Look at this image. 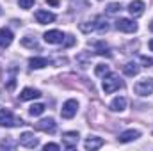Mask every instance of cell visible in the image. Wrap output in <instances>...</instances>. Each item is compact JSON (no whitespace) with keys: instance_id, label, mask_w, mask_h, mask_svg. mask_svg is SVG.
<instances>
[{"instance_id":"cell-1","label":"cell","mask_w":153,"mask_h":151,"mask_svg":"<svg viewBox=\"0 0 153 151\" xmlns=\"http://www.w3.org/2000/svg\"><path fill=\"white\" fill-rule=\"evenodd\" d=\"M123 85H125V84H123V80H121L119 76L109 73L107 76H103L102 89H103V93H105V94H112V93H116L117 89H121Z\"/></svg>"},{"instance_id":"cell-2","label":"cell","mask_w":153,"mask_h":151,"mask_svg":"<svg viewBox=\"0 0 153 151\" xmlns=\"http://www.w3.org/2000/svg\"><path fill=\"white\" fill-rule=\"evenodd\" d=\"M134 93L139 94V96H150L153 93V78L144 76V78L137 80V82L134 84Z\"/></svg>"},{"instance_id":"cell-3","label":"cell","mask_w":153,"mask_h":151,"mask_svg":"<svg viewBox=\"0 0 153 151\" xmlns=\"http://www.w3.org/2000/svg\"><path fill=\"white\" fill-rule=\"evenodd\" d=\"M25 124L22 119L14 117V114L7 109H2L0 110V126H5V128H13V126H22Z\"/></svg>"},{"instance_id":"cell-4","label":"cell","mask_w":153,"mask_h":151,"mask_svg":"<svg viewBox=\"0 0 153 151\" xmlns=\"http://www.w3.org/2000/svg\"><path fill=\"white\" fill-rule=\"evenodd\" d=\"M76 110H78V101L76 100H66L64 101V105H62V109H61V115L64 117V119H73L76 115Z\"/></svg>"},{"instance_id":"cell-5","label":"cell","mask_w":153,"mask_h":151,"mask_svg":"<svg viewBox=\"0 0 153 151\" xmlns=\"http://www.w3.org/2000/svg\"><path fill=\"white\" fill-rule=\"evenodd\" d=\"M116 29L121 32H126V34H134V32H137V23L128 18H119L116 21Z\"/></svg>"},{"instance_id":"cell-6","label":"cell","mask_w":153,"mask_h":151,"mask_svg":"<svg viewBox=\"0 0 153 151\" xmlns=\"http://www.w3.org/2000/svg\"><path fill=\"white\" fill-rule=\"evenodd\" d=\"M20 144H22L23 148L34 150V148H38L39 146V139L32 133V132H23V133L20 135Z\"/></svg>"},{"instance_id":"cell-7","label":"cell","mask_w":153,"mask_h":151,"mask_svg":"<svg viewBox=\"0 0 153 151\" xmlns=\"http://www.w3.org/2000/svg\"><path fill=\"white\" fill-rule=\"evenodd\" d=\"M36 128L39 132H45V133H55L57 132V123L52 117H46V119H41L39 123H36Z\"/></svg>"},{"instance_id":"cell-8","label":"cell","mask_w":153,"mask_h":151,"mask_svg":"<svg viewBox=\"0 0 153 151\" xmlns=\"http://www.w3.org/2000/svg\"><path fill=\"white\" fill-rule=\"evenodd\" d=\"M78 132H66V133H62V146L66 148V150H73L76 148V144H78Z\"/></svg>"},{"instance_id":"cell-9","label":"cell","mask_w":153,"mask_h":151,"mask_svg":"<svg viewBox=\"0 0 153 151\" xmlns=\"http://www.w3.org/2000/svg\"><path fill=\"white\" fill-rule=\"evenodd\" d=\"M64 38H66V36H64L61 30H57V29L48 30V32H45V36H43V39H45L48 44H59V43L64 41Z\"/></svg>"},{"instance_id":"cell-10","label":"cell","mask_w":153,"mask_h":151,"mask_svg":"<svg viewBox=\"0 0 153 151\" xmlns=\"http://www.w3.org/2000/svg\"><path fill=\"white\" fill-rule=\"evenodd\" d=\"M139 137H141V132H139V130H134V128H130V130H125V132H121V133H119V137H117V141H119V142H123V144H126V142L137 141Z\"/></svg>"},{"instance_id":"cell-11","label":"cell","mask_w":153,"mask_h":151,"mask_svg":"<svg viewBox=\"0 0 153 151\" xmlns=\"http://www.w3.org/2000/svg\"><path fill=\"white\" fill-rule=\"evenodd\" d=\"M144 9H146V5H144V2H143V0H134V2H130V4H128V13H130L134 18L143 16Z\"/></svg>"},{"instance_id":"cell-12","label":"cell","mask_w":153,"mask_h":151,"mask_svg":"<svg viewBox=\"0 0 153 151\" xmlns=\"http://www.w3.org/2000/svg\"><path fill=\"white\" fill-rule=\"evenodd\" d=\"M36 21H38L39 25H46V23H52L53 20H55V14L53 13H50V11H45V9H39L36 11Z\"/></svg>"},{"instance_id":"cell-13","label":"cell","mask_w":153,"mask_h":151,"mask_svg":"<svg viewBox=\"0 0 153 151\" xmlns=\"http://www.w3.org/2000/svg\"><path fill=\"white\" fill-rule=\"evenodd\" d=\"M39 96H41V93H39L38 89H34V87H25L22 93H20V101H29V100H38Z\"/></svg>"},{"instance_id":"cell-14","label":"cell","mask_w":153,"mask_h":151,"mask_svg":"<svg viewBox=\"0 0 153 151\" xmlns=\"http://www.w3.org/2000/svg\"><path fill=\"white\" fill-rule=\"evenodd\" d=\"M103 144H105V141L102 137H87L85 142H84V148L87 151H94V150H100Z\"/></svg>"},{"instance_id":"cell-15","label":"cell","mask_w":153,"mask_h":151,"mask_svg":"<svg viewBox=\"0 0 153 151\" xmlns=\"http://www.w3.org/2000/svg\"><path fill=\"white\" fill-rule=\"evenodd\" d=\"M93 48H94V53H98V55H105V57H111L112 53H111V50H109V46L103 43V41H93V43H89Z\"/></svg>"},{"instance_id":"cell-16","label":"cell","mask_w":153,"mask_h":151,"mask_svg":"<svg viewBox=\"0 0 153 151\" xmlns=\"http://www.w3.org/2000/svg\"><path fill=\"white\" fill-rule=\"evenodd\" d=\"M13 43V32L9 29H0V50L7 48Z\"/></svg>"},{"instance_id":"cell-17","label":"cell","mask_w":153,"mask_h":151,"mask_svg":"<svg viewBox=\"0 0 153 151\" xmlns=\"http://www.w3.org/2000/svg\"><path fill=\"white\" fill-rule=\"evenodd\" d=\"M126 98L125 96H116L114 100L111 101V110L112 112H121V110H125L126 109Z\"/></svg>"},{"instance_id":"cell-18","label":"cell","mask_w":153,"mask_h":151,"mask_svg":"<svg viewBox=\"0 0 153 151\" xmlns=\"http://www.w3.org/2000/svg\"><path fill=\"white\" fill-rule=\"evenodd\" d=\"M29 66H30V70H41V68L48 66V59L46 57H32V59H29Z\"/></svg>"},{"instance_id":"cell-19","label":"cell","mask_w":153,"mask_h":151,"mask_svg":"<svg viewBox=\"0 0 153 151\" xmlns=\"http://www.w3.org/2000/svg\"><path fill=\"white\" fill-rule=\"evenodd\" d=\"M123 73L126 76H135L139 73V66H137L135 62H126V64L123 66Z\"/></svg>"},{"instance_id":"cell-20","label":"cell","mask_w":153,"mask_h":151,"mask_svg":"<svg viewBox=\"0 0 153 151\" xmlns=\"http://www.w3.org/2000/svg\"><path fill=\"white\" fill-rule=\"evenodd\" d=\"M94 25H96V30H98V32H102V34L109 30V23H107L102 16H98V18L94 20Z\"/></svg>"},{"instance_id":"cell-21","label":"cell","mask_w":153,"mask_h":151,"mask_svg":"<svg viewBox=\"0 0 153 151\" xmlns=\"http://www.w3.org/2000/svg\"><path fill=\"white\" fill-rule=\"evenodd\" d=\"M22 44L23 46H27V48H36V50H39V44H38V41H36V38H30V36H25V38L22 39Z\"/></svg>"},{"instance_id":"cell-22","label":"cell","mask_w":153,"mask_h":151,"mask_svg":"<svg viewBox=\"0 0 153 151\" xmlns=\"http://www.w3.org/2000/svg\"><path fill=\"white\" fill-rule=\"evenodd\" d=\"M109 73H111V68L107 64H96V68H94V75L96 76H107Z\"/></svg>"},{"instance_id":"cell-23","label":"cell","mask_w":153,"mask_h":151,"mask_svg":"<svg viewBox=\"0 0 153 151\" xmlns=\"http://www.w3.org/2000/svg\"><path fill=\"white\" fill-rule=\"evenodd\" d=\"M45 110H46V107H45L43 103H34V105H32V107L29 109V114L36 117V115H41V114L45 112Z\"/></svg>"},{"instance_id":"cell-24","label":"cell","mask_w":153,"mask_h":151,"mask_svg":"<svg viewBox=\"0 0 153 151\" xmlns=\"http://www.w3.org/2000/svg\"><path fill=\"white\" fill-rule=\"evenodd\" d=\"M80 30L84 34H89V32L96 30V25H94V21H84V23H80Z\"/></svg>"},{"instance_id":"cell-25","label":"cell","mask_w":153,"mask_h":151,"mask_svg":"<svg viewBox=\"0 0 153 151\" xmlns=\"http://www.w3.org/2000/svg\"><path fill=\"white\" fill-rule=\"evenodd\" d=\"M105 11H107V14H116V13H119V11H121V4H119V2H112V4H109V5H107V9H105Z\"/></svg>"},{"instance_id":"cell-26","label":"cell","mask_w":153,"mask_h":151,"mask_svg":"<svg viewBox=\"0 0 153 151\" xmlns=\"http://www.w3.org/2000/svg\"><path fill=\"white\" fill-rule=\"evenodd\" d=\"M14 148H16V144L13 141H9V139L0 142V150H14Z\"/></svg>"},{"instance_id":"cell-27","label":"cell","mask_w":153,"mask_h":151,"mask_svg":"<svg viewBox=\"0 0 153 151\" xmlns=\"http://www.w3.org/2000/svg\"><path fill=\"white\" fill-rule=\"evenodd\" d=\"M34 2H36V0H18V4H20L22 9H30V7L34 5Z\"/></svg>"},{"instance_id":"cell-28","label":"cell","mask_w":153,"mask_h":151,"mask_svg":"<svg viewBox=\"0 0 153 151\" xmlns=\"http://www.w3.org/2000/svg\"><path fill=\"white\" fill-rule=\"evenodd\" d=\"M141 62H143V66H144V68L153 66V59H152V57H146V55H141Z\"/></svg>"},{"instance_id":"cell-29","label":"cell","mask_w":153,"mask_h":151,"mask_svg":"<svg viewBox=\"0 0 153 151\" xmlns=\"http://www.w3.org/2000/svg\"><path fill=\"white\" fill-rule=\"evenodd\" d=\"M43 150H45V151H59L61 148H59V144H53V142H48V144H45V146H43Z\"/></svg>"},{"instance_id":"cell-30","label":"cell","mask_w":153,"mask_h":151,"mask_svg":"<svg viewBox=\"0 0 153 151\" xmlns=\"http://www.w3.org/2000/svg\"><path fill=\"white\" fill-rule=\"evenodd\" d=\"M64 39H66V41H64V44H62L64 48H70V46H73V44H75V38H73L71 34H70V36H66Z\"/></svg>"},{"instance_id":"cell-31","label":"cell","mask_w":153,"mask_h":151,"mask_svg":"<svg viewBox=\"0 0 153 151\" xmlns=\"http://www.w3.org/2000/svg\"><path fill=\"white\" fill-rule=\"evenodd\" d=\"M46 4H48V5H59L57 0H46Z\"/></svg>"},{"instance_id":"cell-32","label":"cell","mask_w":153,"mask_h":151,"mask_svg":"<svg viewBox=\"0 0 153 151\" xmlns=\"http://www.w3.org/2000/svg\"><path fill=\"white\" fill-rule=\"evenodd\" d=\"M148 46H150V50L153 52V39H150V43H148Z\"/></svg>"},{"instance_id":"cell-33","label":"cell","mask_w":153,"mask_h":151,"mask_svg":"<svg viewBox=\"0 0 153 151\" xmlns=\"http://www.w3.org/2000/svg\"><path fill=\"white\" fill-rule=\"evenodd\" d=\"M150 30L153 32V20H152V23H150Z\"/></svg>"}]
</instances>
